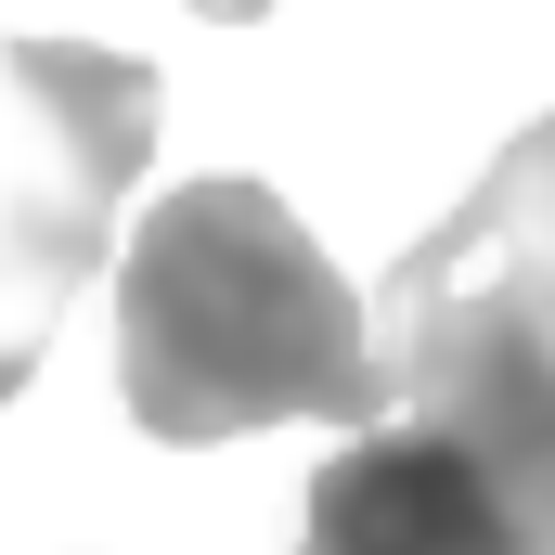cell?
Here are the masks:
<instances>
[{"label":"cell","instance_id":"6da1fadb","mask_svg":"<svg viewBox=\"0 0 555 555\" xmlns=\"http://www.w3.org/2000/svg\"><path fill=\"white\" fill-rule=\"evenodd\" d=\"M117 388L168 452L388 414L375 323L272 181H181L142 207L117 259Z\"/></svg>","mask_w":555,"mask_h":555},{"label":"cell","instance_id":"7a4b0ae2","mask_svg":"<svg viewBox=\"0 0 555 555\" xmlns=\"http://www.w3.org/2000/svg\"><path fill=\"white\" fill-rule=\"evenodd\" d=\"M155 155V65L0 26V401L39 375L65 297L104 272L117 194Z\"/></svg>","mask_w":555,"mask_h":555},{"label":"cell","instance_id":"3957f363","mask_svg":"<svg viewBox=\"0 0 555 555\" xmlns=\"http://www.w3.org/2000/svg\"><path fill=\"white\" fill-rule=\"evenodd\" d=\"M362 323H388L375 362L401 349H543L555 362V117H530L491 155V181L388 272Z\"/></svg>","mask_w":555,"mask_h":555},{"label":"cell","instance_id":"277c9868","mask_svg":"<svg viewBox=\"0 0 555 555\" xmlns=\"http://www.w3.org/2000/svg\"><path fill=\"white\" fill-rule=\"evenodd\" d=\"M297 555H543L504 491L439 439V426H362L310 504H297Z\"/></svg>","mask_w":555,"mask_h":555}]
</instances>
